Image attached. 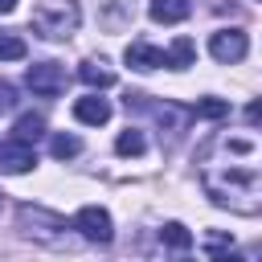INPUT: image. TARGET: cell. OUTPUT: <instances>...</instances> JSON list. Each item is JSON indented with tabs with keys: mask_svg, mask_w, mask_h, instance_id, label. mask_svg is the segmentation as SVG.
Masks as SVG:
<instances>
[{
	"mask_svg": "<svg viewBox=\"0 0 262 262\" xmlns=\"http://www.w3.org/2000/svg\"><path fill=\"white\" fill-rule=\"evenodd\" d=\"M74 229H78L86 242H98V246H106V242L115 237L111 213H106V209H98V205H82V209H78V217H74Z\"/></svg>",
	"mask_w": 262,
	"mask_h": 262,
	"instance_id": "5",
	"label": "cell"
},
{
	"mask_svg": "<svg viewBox=\"0 0 262 262\" xmlns=\"http://www.w3.org/2000/svg\"><path fill=\"white\" fill-rule=\"evenodd\" d=\"M205 192L213 196V205H225L242 217H258L262 209V176L254 164H229V168H205L201 172Z\"/></svg>",
	"mask_w": 262,
	"mask_h": 262,
	"instance_id": "1",
	"label": "cell"
},
{
	"mask_svg": "<svg viewBox=\"0 0 262 262\" xmlns=\"http://www.w3.org/2000/svg\"><path fill=\"white\" fill-rule=\"evenodd\" d=\"M25 86H29L33 94H41V98H57V94L66 90V66H57V61H37V66H29V74H25Z\"/></svg>",
	"mask_w": 262,
	"mask_h": 262,
	"instance_id": "4",
	"label": "cell"
},
{
	"mask_svg": "<svg viewBox=\"0 0 262 262\" xmlns=\"http://www.w3.org/2000/svg\"><path fill=\"white\" fill-rule=\"evenodd\" d=\"M147 12H151V20H160V25H180V20L192 12V4H188V0H151Z\"/></svg>",
	"mask_w": 262,
	"mask_h": 262,
	"instance_id": "11",
	"label": "cell"
},
{
	"mask_svg": "<svg viewBox=\"0 0 262 262\" xmlns=\"http://www.w3.org/2000/svg\"><path fill=\"white\" fill-rule=\"evenodd\" d=\"M78 25H82L78 0H41L33 8V33L45 41H66L78 33Z\"/></svg>",
	"mask_w": 262,
	"mask_h": 262,
	"instance_id": "2",
	"label": "cell"
},
{
	"mask_svg": "<svg viewBox=\"0 0 262 262\" xmlns=\"http://www.w3.org/2000/svg\"><path fill=\"white\" fill-rule=\"evenodd\" d=\"M127 66L131 70H160V66H168V57H164V49H156L147 41H131L127 45Z\"/></svg>",
	"mask_w": 262,
	"mask_h": 262,
	"instance_id": "8",
	"label": "cell"
},
{
	"mask_svg": "<svg viewBox=\"0 0 262 262\" xmlns=\"http://www.w3.org/2000/svg\"><path fill=\"white\" fill-rule=\"evenodd\" d=\"M16 225L25 237L41 242V246H66V217L41 209V205H20L16 209Z\"/></svg>",
	"mask_w": 262,
	"mask_h": 262,
	"instance_id": "3",
	"label": "cell"
},
{
	"mask_svg": "<svg viewBox=\"0 0 262 262\" xmlns=\"http://www.w3.org/2000/svg\"><path fill=\"white\" fill-rule=\"evenodd\" d=\"M12 8H16V0H0V16H4V12H12Z\"/></svg>",
	"mask_w": 262,
	"mask_h": 262,
	"instance_id": "20",
	"label": "cell"
},
{
	"mask_svg": "<svg viewBox=\"0 0 262 262\" xmlns=\"http://www.w3.org/2000/svg\"><path fill=\"white\" fill-rule=\"evenodd\" d=\"M78 78H82L86 86H94V90H106V86H115V70H111L102 57H90V61H82V66H78Z\"/></svg>",
	"mask_w": 262,
	"mask_h": 262,
	"instance_id": "10",
	"label": "cell"
},
{
	"mask_svg": "<svg viewBox=\"0 0 262 262\" xmlns=\"http://www.w3.org/2000/svg\"><path fill=\"white\" fill-rule=\"evenodd\" d=\"M0 209H4V201H0Z\"/></svg>",
	"mask_w": 262,
	"mask_h": 262,
	"instance_id": "21",
	"label": "cell"
},
{
	"mask_svg": "<svg viewBox=\"0 0 262 262\" xmlns=\"http://www.w3.org/2000/svg\"><path fill=\"white\" fill-rule=\"evenodd\" d=\"M160 242L172 246V250H188V246H192V233H188L180 221H168V225L160 229Z\"/></svg>",
	"mask_w": 262,
	"mask_h": 262,
	"instance_id": "15",
	"label": "cell"
},
{
	"mask_svg": "<svg viewBox=\"0 0 262 262\" xmlns=\"http://www.w3.org/2000/svg\"><path fill=\"white\" fill-rule=\"evenodd\" d=\"M37 164V151H33V143H20V139H12V143H4L0 147V172H8V176H20V172H29Z\"/></svg>",
	"mask_w": 262,
	"mask_h": 262,
	"instance_id": "7",
	"label": "cell"
},
{
	"mask_svg": "<svg viewBox=\"0 0 262 262\" xmlns=\"http://www.w3.org/2000/svg\"><path fill=\"white\" fill-rule=\"evenodd\" d=\"M49 151H53L57 160H70V156H78V151H82V143H78L74 135H53V143H49Z\"/></svg>",
	"mask_w": 262,
	"mask_h": 262,
	"instance_id": "18",
	"label": "cell"
},
{
	"mask_svg": "<svg viewBox=\"0 0 262 262\" xmlns=\"http://www.w3.org/2000/svg\"><path fill=\"white\" fill-rule=\"evenodd\" d=\"M192 53H196V49H192V41H188V37H176V41H172V49H168L164 57H168V66H172V70H184V66H192Z\"/></svg>",
	"mask_w": 262,
	"mask_h": 262,
	"instance_id": "13",
	"label": "cell"
},
{
	"mask_svg": "<svg viewBox=\"0 0 262 262\" xmlns=\"http://www.w3.org/2000/svg\"><path fill=\"white\" fill-rule=\"evenodd\" d=\"M12 106H16V86H12V82H4V78H0V115H8V111H12Z\"/></svg>",
	"mask_w": 262,
	"mask_h": 262,
	"instance_id": "19",
	"label": "cell"
},
{
	"mask_svg": "<svg viewBox=\"0 0 262 262\" xmlns=\"http://www.w3.org/2000/svg\"><path fill=\"white\" fill-rule=\"evenodd\" d=\"M209 53H213L221 66H233V61H242V57L250 53V37H246L242 29H217V33L209 37Z\"/></svg>",
	"mask_w": 262,
	"mask_h": 262,
	"instance_id": "6",
	"label": "cell"
},
{
	"mask_svg": "<svg viewBox=\"0 0 262 262\" xmlns=\"http://www.w3.org/2000/svg\"><path fill=\"white\" fill-rule=\"evenodd\" d=\"M29 49H25V41L16 37V33H0V57L4 61H20Z\"/></svg>",
	"mask_w": 262,
	"mask_h": 262,
	"instance_id": "17",
	"label": "cell"
},
{
	"mask_svg": "<svg viewBox=\"0 0 262 262\" xmlns=\"http://www.w3.org/2000/svg\"><path fill=\"white\" fill-rule=\"evenodd\" d=\"M74 119H78V123H90V127H102V123L111 119V102L98 98V94H86V98L74 102Z\"/></svg>",
	"mask_w": 262,
	"mask_h": 262,
	"instance_id": "9",
	"label": "cell"
},
{
	"mask_svg": "<svg viewBox=\"0 0 262 262\" xmlns=\"http://www.w3.org/2000/svg\"><path fill=\"white\" fill-rule=\"evenodd\" d=\"M41 135H45V115L41 111H29L12 123V139H20V143H37Z\"/></svg>",
	"mask_w": 262,
	"mask_h": 262,
	"instance_id": "12",
	"label": "cell"
},
{
	"mask_svg": "<svg viewBox=\"0 0 262 262\" xmlns=\"http://www.w3.org/2000/svg\"><path fill=\"white\" fill-rule=\"evenodd\" d=\"M192 115H196V119H225V115H229V102H225V98H201V102L192 106Z\"/></svg>",
	"mask_w": 262,
	"mask_h": 262,
	"instance_id": "16",
	"label": "cell"
},
{
	"mask_svg": "<svg viewBox=\"0 0 262 262\" xmlns=\"http://www.w3.org/2000/svg\"><path fill=\"white\" fill-rule=\"evenodd\" d=\"M143 147H147V139H143V131H135V127H127V131L115 139V151H119V156H143Z\"/></svg>",
	"mask_w": 262,
	"mask_h": 262,
	"instance_id": "14",
	"label": "cell"
}]
</instances>
